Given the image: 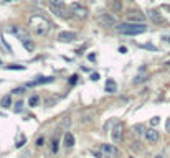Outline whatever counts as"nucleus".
Wrapping results in <instances>:
<instances>
[{
  "mask_svg": "<svg viewBox=\"0 0 170 158\" xmlns=\"http://www.w3.org/2000/svg\"><path fill=\"white\" fill-rule=\"evenodd\" d=\"M117 31L121 35H129V36H136V35H142L147 31V26L144 23H119L117 25Z\"/></svg>",
  "mask_w": 170,
  "mask_h": 158,
  "instance_id": "1",
  "label": "nucleus"
},
{
  "mask_svg": "<svg viewBox=\"0 0 170 158\" xmlns=\"http://www.w3.org/2000/svg\"><path fill=\"white\" fill-rule=\"evenodd\" d=\"M30 26L33 28V31L38 35V36H45L50 30V23L48 20L42 15H33L30 18Z\"/></svg>",
  "mask_w": 170,
  "mask_h": 158,
  "instance_id": "2",
  "label": "nucleus"
},
{
  "mask_svg": "<svg viewBox=\"0 0 170 158\" xmlns=\"http://www.w3.org/2000/svg\"><path fill=\"white\" fill-rule=\"evenodd\" d=\"M101 151H102L104 158H119V148L114 147V145L104 143V145H101Z\"/></svg>",
  "mask_w": 170,
  "mask_h": 158,
  "instance_id": "3",
  "label": "nucleus"
},
{
  "mask_svg": "<svg viewBox=\"0 0 170 158\" xmlns=\"http://www.w3.org/2000/svg\"><path fill=\"white\" fill-rule=\"evenodd\" d=\"M98 23H99V26H102V28H109V26L116 25V18L108 15V13H102V15L98 17Z\"/></svg>",
  "mask_w": 170,
  "mask_h": 158,
  "instance_id": "4",
  "label": "nucleus"
},
{
  "mask_svg": "<svg viewBox=\"0 0 170 158\" xmlns=\"http://www.w3.org/2000/svg\"><path fill=\"white\" fill-rule=\"evenodd\" d=\"M71 13L74 17H78V18H86V17H88V10L83 7V5H79V3H73L71 5Z\"/></svg>",
  "mask_w": 170,
  "mask_h": 158,
  "instance_id": "5",
  "label": "nucleus"
},
{
  "mask_svg": "<svg viewBox=\"0 0 170 158\" xmlns=\"http://www.w3.org/2000/svg\"><path fill=\"white\" fill-rule=\"evenodd\" d=\"M12 33H13L22 43H23V41H28V40H30V38H28V31L25 30V28H22V26H13V28H12Z\"/></svg>",
  "mask_w": 170,
  "mask_h": 158,
  "instance_id": "6",
  "label": "nucleus"
},
{
  "mask_svg": "<svg viewBox=\"0 0 170 158\" xmlns=\"http://www.w3.org/2000/svg\"><path fill=\"white\" fill-rule=\"evenodd\" d=\"M53 81H55L53 76H48V78H37V79L30 81V83L27 84V87H35V86H40V84H48V83H53Z\"/></svg>",
  "mask_w": 170,
  "mask_h": 158,
  "instance_id": "7",
  "label": "nucleus"
},
{
  "mask_svg": "<svg viewBox=\"0 0 170 158\" xmlns=\"http://www.w3.org/2000/svg\"><path fill=\"white\" fill-rule=\"evenodd\" d=\"M51 12H53L55 15L61 17V18H69L71 13H68L66 10H64V5H51Z\"/></svg>",
  "mask_w": 170,
  "mask_h": 158,
  "instance_id": "8",
  "label": "nucleus"
},
{
  "mask_svg": "<svg viewBox=\"0 0 170 158\" xmlns=\"http://www.w3.org/2000/svg\"><path fill=\"white\" fill-rule=\"evenodd\" d=\"M144 137L147 138L149 143H157V142H159V138H160L159 132H157L155 128H149V130H145V135Z\"/></svg>",
  "mask_w": 170,
  "mask_h": 158,
  "instance_id": "9",
  "label": "nucleus"
},
{
  "mask_svg": "<svg viewBox=\"0 0 170 158\" xmlns=\"http://www.w3.org/2000/svg\"><path fill=\"white\" fill-rule=\"evenodd\" d=\"M58 40L63 43H71L76 40V33L74 31H61L60 35H58Z\"/></svg>",
  "mask_w": 170,
  "mask_h": 158,
  "instance_id": "10",
  "label": "nucleus"
},
{
  "mask_svg": "<svg viewBox=\"0 0 170 158\" xmlns=\"http://www.w3.org/2000/svg\"><path fill=\"white\" fill-rule=\"evenodd\" d=\"M144 18L145 17L140 15L139 12H129V15H127V20L131 23H144Z\"/></svg>",
  "mask_w": 170,
  "mask_h": 158,
  "instance_id": "11",
  "label": "nucleus"
},
{
  "mask_svg": "<svg viewBox=\"0 0 170 158\" xmlns=\"http://www.w3.org/2000/svg\"><path fill=\"white\" fill-rule=\"evenodd\" d=\"M111 135H112V140L116 143H119L121 140H122V125L121 124H116V127L112 128V133H111Z\"/></svg>",
  "mask_w": 170,
  "mask_h": 158,
  "instance_id": "12",
  "label": "nucleus"
},
{
  "mask_svg": "<svg viewBox=\"0 0 170 158\" xmlns=\"http://www.w3.org/2000/svg\"><path fill=\"white\" fill-rule=\"evenodd\" d=\"M63 142H64V147H66V148L74 147V137H73V133H71V132H66V133H64Z\"/></svg>",
  "mask_w": 170,
  "mask_h": 158,
  "instance_id": "13",
  "label": "nucleus"
},
{
  "mask_svg": "<svg viewBox=\"0 0 170 158\" xmlns=\"http://www.w3.org/2000/svg\"><path fill=\"white\" fill-rule=\"evenodd\" d=\"M149 17H150V20L154 22V23H162V22H163V17H162L157 10H150V12H149Z\"/></svg>",
  "mask_w": 170,
  "mask_h": 158,
  "instance_id": "14",
  "label": "nucleus"
},
{
  "mask_svg": "<svg viewBox=\"0 0 170 158\" xmlns=\"http://www.w3.org/2000/svg\"><path fill=\"white\" fill-rule=\"evenodd\" d=\"M116 91H117V84L114 83V79H108L106 81V92H109V94H114Z\"/></svg>",
  "mask_w": 170,
  "mask_h": 158,
  "instance_id": "15",
  "label": "nucleus"
},
{
  "mask_svg": "<svg viewBox=\"0 0 170 158\" xmlns=\"http://www.w3.org/2000/svg\"><path fill=\"white\" fill-rule=\"evenodd\" d=\"M134 132H136V135H145V127L142 124H137V125H134Z\"/></svg>",
  "mask_w": 170,
  "mask_h": 158,
  "instance_id": "16",
  "label": "nucleus"
},
{
  "mask_svg": "<svg viewBox=\"0 0 170 158\" xmlns=\"http://www.w3.org/2000/svg\"><path fill=\"white\" fill-rule=\"evenodd\" d=\"M2 107H3V109L12 107V97H10V96H3V97H2Z\"/></svg>",
  "mask_w": 170,
  "mask_h": 158,
  "instance_id": "17",
  "label": "nucleus"
},
{
  "mask_svg": "<svg viewBox=\"0 0 170 158\" xmlns=\"http://www.w3.org/2000/svg\"><path fill=\"white\" fill-rule=\"evenodd\" d=\"M121 8H122V2H121V0H112V10L114 12H121Z\"/></svg>",
  "mask_w": 170,
  "mask_h": 158,
  "instance_id": "18",
  "label": "nucleus"
},
{
  "mask_svg": "<svg viewBox=\"0 0 170 158\" xmlns=\"http://www.w3.org/2000/svg\"><path fill=\"white\" fill-rule=\"evenodd\" d=\"M23 46H25L28 51H33V50H35V43L32 41V40H28V41H23Z\"/></svg>",
  "mask_w": 170,
  "mask_h": 158,
  "instance_id": "19",
  "label": "nucleus"
},
{
  "mask_svg": "<svg viewBox=\"0 0 170 158\" xmlns=\"http://www.w3.org/2000/svg\"><path fill=\"white\" fill-rule=\"evenodd\" d=\"M38 102H40V97H38V96H32V97H30V101H28V105L35 107V105H37Z\"/></svg>",
  "mask_w": 170,
  "mask_h": 158,
  "instance_id": "20",
  "label": "nucleus"
},
{
  "mask_svg": "<svg viewBox=\"0 0 170 158\" xmlns=\"http://www.w3.org/2000/svg\"><path fill=\"white\" fill-rule=\"evenodd\" d=\"M7 69H18V71H23V69H25V66H22V64H10V66H5Z\"/></svg>",
  "mask_w": 170,
  "mask_h": 158,
  "instance_id": "21",
  "label": "nucleus"
},
{
  "mask_svg": "<svg viewBox=\"0 0 170 158\" xmlns=\"http://www.w3.org/2000/svg\"><path fill=\"white\" fill-rule=\"evenodd\" d=\"M13 109H15V112H22V109H23V101H18L15 105H13Z\"/></svg>",
  "mask_w": 170,
  "mask_h": 158,
  "instance_id": "22",
  "label": "nucleus"
},
{
  "mask_svg": "<svg viewBox=\"0 0 170 158\" xmlns=\"http://www.w3.org/2000/svg\"><path fill=\"white\" fill-rule=\"evenodd\" d=\"M144 81H145V76L140 74V76H137V78L134 79V84H140V83H144Z\"/></svg>",
  "mask_w": 170,
  "mask_h": 158,
  "instance_id": "23",
  "label": "nucleus"
},
{
  "mask_svg": "<svg viewBox=\"0 0 170 158\" xmlns=\"http://www.w3.org/2000/svg\"><path fill=\"white\" fill-rule=\"evenodd\" d=\"M53 153H58V138H53V147H51Z\"/></svg>",
  "mask_w": 170,
  "mask_h": 158,
  "instance_id": "24",
  "label": "nucleus"
},
{
  "mask_svg": "<svg viewBox=\"0 0 170 158\" xmlns=\"http://www.w3.org/2000/svg\"><path fill=\"white\" fill-rule=\"evenodd\" d=\"M33 155H32V151L30 150H27V151H23V153H22V156L20 158H32Z\"/></svg>",
  "mask_w": 170,
  "mask_h": 158,
  "instance_id": "25",
  "label": "nucleus"
},
{
  "mask_svg": "<svg viewBox=\"0 0 170 158\" xmlns=\"http://www.w3.org/2000/svg\"><path fill=\"white\" fill-rule=\"evenodd\" d=\"M159 122H160V117H152V119H150V124L152 125H157Z\"/></svg>",
  "mask_w": 170,
  "mask_h": 158,
  "instance_id": "26",
  "label": "nucleus"
},
{
  "mask_svg": "<svg viewBox=\"0 0 170 158\" xmlns=\"http://www.w3.org/2000/svg\"><path fill=\"white\" fill-rule=\"evenodd\" d=\"M76 81H78V76L73 74L71 78H69V84H76Z\"/></svg>",
  "mask_w": 170,
  "mask_h": 158,
  "instance_id": "27",
  "label": "nucleus"
},
{
  "mask_svg": "<svg viewBox=\"0 0 170 158\" xmlns=\"http://www.w3.org/2000/svg\"><path fill=\"white\" fill-rule=\"evenodd\" d=\"M23 91H25V89H23V87H17V89H13V94H23Z\"/></svg>",
  "mask_w": 170,
  "mask_h": 158,
  "instance_id": "28",
  "label": "nucleus"
},
{
  "mask_svg": "<svg viewBox=\"0 0 170 158\" xmlns=\"http://www.w3.org/2000/svg\"><path fill=\"white\" fill-rule=\"evenodd\" d=\"M23 145H25V138H20V142H18V143H17V145H15V147H17V148H22V147H23Z\"/></svg>",
  "mask_w": 170,
  "mask_h": 158,
  "instance_id": "29",
  "label": "nucleus"
},
{
  "mask_svg": "<svg viewBox=\"0 0 170 158\" xmlns=\"http://www.w3.org/2000/svg\"><path fill=\"white\" fill-rule=\"evenodd\" d=\"M142 48H147V50H152V51H155V50H157L154 45H142Z\"/></svg>",
  "mask_w": 170,
  "mask_h": 158,
  "instance_id": "30",
  "label": "nucleus"
},
{
  "mask_svg": "<svg viewBox=\"0 0 170 158\" xmlns=\"http://www.w3.org/2000/svg\"><path fill=\"white\" fill-rule=\"evenodd\" d=\"M43 143H45V138H43V137L37 140V147H43Z\"/></svg>",
  "mask_w": 170,
  "mask_h": 158,
  "instance_id": "31",
  "label": "nucleus"
},
{
  "mask_svg": "<svg viewBox=\"0 0 170 158\" xmlns=\"http://www.w3.org/2000/svg\"><path fill=\"white\" fill-rule=\"evenodd\" d=\"M91 79H92V81H98V79H99V73H92V74H91Z\"/></svg>",
  "mask_w": 170,
  "mask_h": 158,
  "instance_id": "32",
  "label": "nucleus"
},
{
  "mask_svg": "<svg viewBox=\"0 0 170 158\" xmlns=\"http://www.w3.org/2000/svg\"><path fill=\"white\" fill-rule=\"evenodd\" d=\"M51 5H63L61 0H51Z\"/></svg>",
  "mask_w": 170,
  "mask_h": 158,
  "instance_id": "33",
  "label": "nucleus"
},
{
  "mask_svg": "<svg viewBox=\"0 0 170 158\" xmlns=\"http://www.w3.org/2000/svg\"><path fill=\"white\" fill-rule=\"evenodd\" d=\"M92 155H94L96 158H101V155H102V151H92Z\"/></svg>",
  "mask_w": 170,
  "mask_h": 158,
  "instance_id": "34",
  "label": "nucleus"
},
{
  "mask_svg": "<svg viewBox=\"0 0 170 158\" xmlns=\"http://www.w3.org/2000/svg\"><path fill=\"white\" fill-rule=\"evenodd\" d=\"M61 125H63V127H68V125H69V119H64Z\"/></svg>",
  "mask_w": 170,
  "mask_h": 158,
  "instance_id": "35",
  "label": "nucleus"
},
{
  "mask_svg": "<svg viewBox=\"0 0 170 158\" xmlns=\"http://www.w3.org/2000/svg\"><path fill=\"white\" fill-rule=\"evenodd\" d=\"M165 128H167V132H170V119L165 122Z\"/></svg>",
  "mask_w": 170,
  "mask_h": 158,
  "instance_id": "36",
  "label": "nucleus"
},
{
  "mask_svg": "<svg viewBox=\"0 0 170 158\" xmlns=\"http://www.w3.org/2000/svg\"><path fill=\"white\" fill-rule=\"evenodd\" d=\"M162 40H163V41H167V43H170V35H168V36H167V35H165V36H162Z\"/></svg>",
  "mask_w": 170,
  "mask_h": 158,
  "instance_id": "37",
  "label": "nucleus"
},
{
  "mask_svg": "<svg viewBox=\"0 0 170 158\" xmlns=\"http://www.w3.org/2000/svg\"><path fill=\"white\" fill-rule=\"evenodd\" d=\"M119 53H127V48H126V46H121V48H119Z\"/></svg>",
  "mask_w": 170,
  "mask_h": 158,
  "instance_id": "38",
  "label": "nucleus"
},
{
  "mask_svg": "<svg viewBox=\"0 0 170 158\" xmlns=\"http://www.w3.org/2000/svg\"><path fill=\"white\" fill-rule=\"evenodd\" d=\"M88 60H89V61H94V60H96V55H89V56H88Z\"/></svg>",
  "mask_w": 170,
  "mask_h": 158,
  "instance_id": "39",
  "label": "nucleus"
},
{
  "mask_svg": "<svg viewBox=\"0 0 170 158\" xmlns=\"http://www.w3.org/2000/svg\"><path fill=\"white\" fill-rule=\"evenodd\" d=\"M154 158H163V156H162V155H155Z\"/></svg>",
  "mask_w": 170,
  "mask_h": 158,
  "instance_id": "40",
  "label": "nucleus"
},
{
  "mask_svg": "<svg viewBox=\"0 0 170 158\" xmlns=\"http://www.w3.org/2000/svg\"><path fill=\"white\" fill-rule=\"evenodd\" d=\"M0 66H2V60H0Z\"/></svg>",
  "mask_w": 170,
  "mask_h": 158,
  "instance_id": "41",
  "label": "nucleus"
},
{
  "mask_svg": "<svg viewBox=\"0 0 170 158\" xmlns=\"http://www.w3.org/2000/svg\"><path fill=\"white\" fill-rule=\"evenodd\" d=\"M129 158H134V156H129Z\"/></svg>",
  "mask_w": 170,
  "mask_h": 158,
  "instance_id": "42",
  "label": "nucleus"
},
{
  "mask_svg": "<svg viewBox=\"0 0 170 158\" xmlns=\"http://www.w3.org/2000/svg\"><path fill=\"white\" fill-rule=\"evenodd\" d=\"M167 8H168V10H170V7H167Z\"/></svg>",
  "mask_w": 170,
  "mask_h": 158,
  "instance_id": "43",
  "label": "nucleus"
},
{
  "mask_svg": "<svg viewBox=\"0 0 170 158\" xmlns=\"http://www.w3.org/2000/svg\"><path fill=\"white\" fill-rule=\"evenodd\" d=\"M8 2H10V0H8Z\"/></svg>",
  "mask_w": 170,
  "mask_h": 158,
  "instance_id": "44",
  "label": "nucleus"
}]
</instances>
